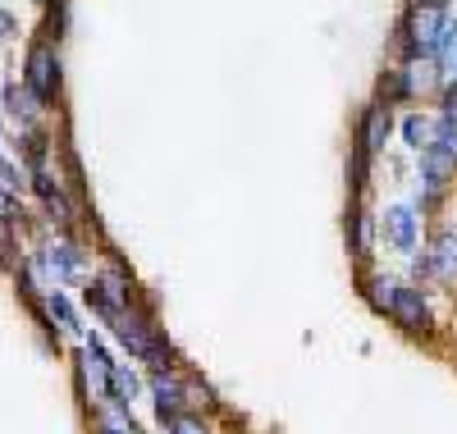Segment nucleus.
I'll list each match as a JSON object with an SVG mask.
<instances>
[{
	"mask_svg": "<svg viewBox=\"0 0 457 434\" xmlns=\"http://www.w3.org/2000/svg\"><path fill=\"white\" fill-rule=\"evenodd\" d=\"M110 330L120 334V343L133 352V357H142V362H165V343H161L156 330L146 325V315H142L137 306H124V311L110 321Z\"/></svg>",
	"mask_w": 457,
	"mask_h": 434,
	"instance_id": "obj_1",
	"label": "nucleus"
},
{
	"mask_svg": "<svg viewBox=\"0 0 457 434\" xmlns=\"http://www.w3.org/2000/svg\"><path fill=\"white\" fill-rule=\"evenodd\" d=\"M23 88L37 96V101H51L55 88H60V64L51 55V46H32L28 51V78H23Z\"/></svg>",
	"mask_w": 457,
	"mask_h": 434,
	"instance_id": "obj_2",
	"label": "nucleus"
},
{
	"mask_svg": "<svg viewBox=\"0 0 457 434\" xmlns=\"http://www.w3.org/2000/svg\"><path fill=\"white\" fill-rule=\"evenodd\" d=\"M444 10L439 5H416L407 14V37H411V51H439V37H444Z\"/></svg>",
	"mask_w": 457,
	"mask_h": 434,
	"instance_id": "obj_3",
	"label": "nucleus"
},
{
	"mask_svg": "<svg viewBox=\"0 0 457 434\" xmlns=\"http://www.w3.org/2000/svg\"><path fill=\"white\" fill-rule=\"evenodd\" d=\"M389 315L407 330V334H426L430 330V306L416 288H394V302H389Z\"/></svg>",
	"mask_w": 457,
	"mask_h": 434,
	"instance_id": "obj_4",
	"label": "nucleus"
},
{
	"mask_svg": "<svg viewBox=\"0 0 457 434\" xmlns=\"http://www.w3.org/2000/svg\"><path fill=\"white\" fill-rule=\"evenodd\" d=\"M83 375H87V384H92V393H96V407L110 403V393H114V366H110L105 347H101L96 338L83 347Z\"/></svg>",
	"mask_w": 457,
	"mask_h": 434,
	"instance_id": "obj_5",
	"label": "nucleus"
},
{
	"mask_svg": "<svg viewBox=\"0 0 457 434\" xmlns=\"http://www.w3.org/2000/svg\"><path fill=\"white\" fill-rule=\"evenodd\" d=\"M151 398H156V412H161V421H170V416H179V407H183V380L179 375H170V371H156L151 375Z\"/></svg>",
	"mask_w": 457,
	"mask_h": 434,
	"instance_id": "obj_6",
	"label": "nucleus"
},
{
	"mask_svg": "<svg viewBox=\"0 0 457 434\" xmlns=\"http://www.w3.org/2000/svg\"><path fill=\"white\" fill-rule=\"evenodd\" d=\"M385 238H389V247H398V252H411V247H416V211H411V206L385 211Z\"/></svg>",
	"mask_w": 457,
	"mask_h": 434,
	"instance_id": "obj_7",
	"label": "nucleus"
},
{
	"mask_svg": "<svg viewBox=\"0 0 457 434\" xmlns=\"http://www.w3.org/2000/svg\"><path fill=\"white\" fill-rule=\"evenodd\" d=\"M453 170H457V155L453 151H444V146H426L421 151V174H426V188L430 192H439Z\"/></svg>",
	"mask_w": 457,
	"mask_h": 434,
	"instance_id": "obj_8",
	"label": "nucleus"
},
{
	"mask_svg": "<svg viewBox=\"0 0 457 434\" xmlns=\"http://www.w3.org/2000/svg\"><path fill=\"white\" fill-rule=\"evenodd\" d=\"M426 270L435 274V280H457V233H444V238H435L430 256H426Z\"/></svg>",
	"mask_w": 457,
	"mask_h": 434,
	"instance_id": "obj_9",
	"label": "nucleus"
},
{
	"mask_svg": "<svg viewBox=\"0 0 457 434\" xmlns=\"http://www.w3.org/2000/svg\"><path fill=\"white\" fill-rule=\"evenodd\" d=\"M32 188H37V196L46 202V211L55 215V224H73V206H69V196L60 192V183H51L46 174H37V179H32Z\"/></svg>",
	"mask_w": 457,
	"mask_h": 434,
	"instance_id": "obj_10",
	"label": "nucleus"
},
{
	"mask_svg": "<svg viewBox=\"0 0 457 434\" xmlns=\"http://www.w3.org/2000/svg\"><path fill=\"white\" fill-rule=\"evenodd\" d=\"M42 265L55 274V280H73V274H79V252H73V247H46L42 252Z\"/></svg>",
	"mask_w": 457,
	"mask_h": 434,
	"instance_id": "obj_11",
	"label": "nucleus"
},
{
	"mask_svg": "<svg viewBox=\"0 0 457 434\" xmlns=\"http://www.w3.org/2000/svg\"><path fill=\"white\" fill-rule=\"evenodd\" d=\"M101 434H137V425H133L124 403H114V398L101 403Z\"/></svg>",
	"mask_w": 457,
	"mask_h": 434,
	"instance_id": "obj_12",
	"label": "nucleus"
},
{
	"mask_svg": "<svg viewBox=\"0 0 457 434\" xmlns=\"http://www.w3.org/2000/svg\"><path fill=\"white\" fill-rule=\"evenodd\" d=\"M385 138H389V110H370L366 114V133H361V151L366 155L379 151V146H385Z\"/></svg>",
	"mask_w": 457,
	"mask_h": 434,
	"instance_id": "obj_13",
	"label": "nucleus"
},
{
	"mask_svg": "<svg viewBox=\"0 0 457 434\" xmlns=\"http://www.w3.org/2000/svg\"><path fill=\"white\" fill-rule=\"evenodd\" d=\"M403 138H407V146L426 151V146H435V124H430V120H421V114H411V120L403 124Z\"/></svg>",
	"mask_w": 457,
	"mask_h": 434,
	"instance_id": "obj_14",
	"label": "nucleus"
},
{
	"mask_svg": "<svg viewBox=\"0 0 457 434\" xmlns=\"http://www.w3.org/2000/svg\"><path fill=\"white\" fill-rule=\"evenodd\" d=\"M430 88H435V64H411L398 83V92H430Z\"/></svg>",
	"mask_w": 457,
	"mask_h": 434,
	"instance_id": "obj_15",
	"label": "nucleus"
},
{
	"mask_svg": "<svg viewBox=\"0 0 457 434\" xmlns=\"http://www.w3.org/2000/svg\"><path fill=\"white\" fill-rule=\"evenodd\" d=\"M5 105L14 110V114H23V120H32V114H37V96L28 92V88H5Z\"/></svg>",
	"mask_w": 457,
	"mask_h": 434,
	"instance_id": "obj_16",
	"label": "nucleus"
},
{
	"mask_svg": "<svg viewBox=\"0 0 457 434\" xmlns=\"http://www.w3.org/2000/svg\"><path fill=\"white\" fill-rule=\"evenodd\" d=\"M133 393H137V380H133V371H124V366H114V393H110V398L114 403H133Z\"/></svg>",
	"mask_w": 457,
	"mask_h": 434,
	"instance_id": "obj_17",
	"label": "nucleus"
},
{
	"mask_svg": "<svg viewBox=\"0 0 457 434\" xmlns=\"http://www.w3.org/2000/svg\"><path fill=\"white\" fill-rule=\"evenodd\" d=\"M435 146H444V151L457 155V114H444V120L435 124Z\"/></svg>",
	"mask_w": 457,
	"mask_h": 434,
	"instance_id": "obj_18",
	"label": "nucleus"
},
{
	"mask_svg": "<svg viewBox=\"0 0 457 434\" xmlns=\"http://www.w3.org/2000/svg\"><path fill=\"white\" fill-rule=\"evenodd\" d=\"M46 302H51V315H55V321H60L64 330H79V315H73V306L64 302V293H51Z\"/></svg>",
	"mask_w": 457,
	"mask_h": 434,
	"instance_id": "obj_19",
	"label": "nucleus"
},
{
	"mask_svg": "<svg viewBox=\"0 0 457 434\" xmlns=\"http://www.w3.org/2000/svg\"><path fill=\"white\" fill-rule=\"evenodd\" d=\"M170 434H206V425H202V416L179 412V416H170Z\"/></svg>",
	"mask_w": 457,
	"mask_h": 434,
	"instance_id": "obj_20",
	"label": "nucleus"
},
{
	"mask_svg": "<svg viewBox=\"0 0 457 434\" xmlns=\"http://www.w3.org/2000/svg\"><path fill=\"white\" fill-rule=\"evenodd\" d=\"M370 302H375L379 311H389V302H394V284H389V280H375V284H370Z\"/></svg>",
	"mask_w": 457,
	"mask_h": 434,
	"instance_id": "obj_21",
	"label": "nucleus"
},
{
	"mask_svg": "<svg viewBox=\"0 0 457 434\" xmlns=\"http://www.w3.org/2000/svg\"><path fill=\"white\" fill-rule=\"evenodd\" d=\"M439 55H457V23H444V37H439Z\"/></svg>",
	"mask_w": 457,
	"mask_h": 434,
	"instance_id": "obj_22",
	"label": "nucleus"
},
{
	"mask_svg": "<svg viewBox=\"0 0 457 434\" xmlns=\"http://www.w3.org/2000/svg\"><path fill=\"white\" fill-rule=\"evenodd\" d=\"M14 215H19V206H14V192L0 188V224H10Z\"/></svg>",
	"mask_w": 457,
	"mask_h": 434,
	"instance_id": "obj_23",
	"label": "nucleus"
},
{
	"mask_svg": "<svg viewBox=\"0 0 457 434\" xmlns=\"http://www.w3.org/2000/svg\"><path fill=\"white\" fill-rule=\"evenodd\" d=\"M10 32H14V19H10V14H0V37H10Z\"/></svg>",
	"mask_w": 457,
	"mask_h": 434,
	"instance_id": "obj_24",
	"label": "nucleus"
},
{
	"mask_svg": "<svg viewBox=\"0 0 457 434\" xmlns=\"http://www.w3.org/2000/svg\"><path fill=\"white\" fill-rule=\"evenodd\" d=\"M421 5H439V10H444V5H448V0H421Z\"/></svg>",
	"mask_w": 457,
	"mask_h": 434,
	"instance_id": "obj_25",
	"label": "nucleus"
}]
</instances>
